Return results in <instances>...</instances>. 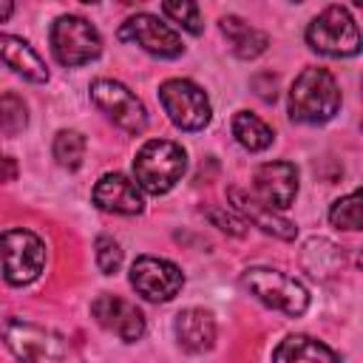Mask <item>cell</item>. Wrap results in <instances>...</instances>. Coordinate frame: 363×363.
Here are the masks:
<instances>
[{"mask_svg": "<svg viewBox=\"0 0 363 363\" xmlns=\"http://www.w3.org/2000/svg\"><path fill=\"white\" fill-rule=\"evenodd\" d=\"M6 346L23 360V363H85L77 346L45 326H37L23 318H9L0 329Z\"/></svg>", "mask_w": 363, "mask_h": 363, "instance_id": "6da1fadb", "label": "cell"}, {"mask_svg": "<svg viewBox=\"0 0 363 363\" xmlns=\"http://www.w3.org/2000/svg\"><path fill=\"white\" fill-rule=\"evenodd\" d=\"M289 119L301 125H323L340 108L337 79L326 68H303L289 88Z\"/></svg>", "mask_w": 363, "mask_h": 363, "instance_id": "7a4b0ae2", "label": "cell"}, {"mask_svg": "<svg viewBox=\"0 0 363 363\" xmlns=\"http://www.w3.org/2000/svg\"><path fill=\"white\" fill-rule=\"evenodd\" d=\"M184 170H187V153L182 150V145L167 139L145 142L133 159V182L153 196H162L170 187H176Z\"/></svg>", "mask_w": 363, "mask_h": 363, "instance_id": "3957f363", "label": "cell"}, {"mask_svg": "<svg viewBox=\"0 0 363 363\" xmlns=\"http://www.w3.org/2000/svg\"><path fill=\"white\" fill-rule=\"evenodd\" d=\"M241 284L264 306H269L275 312H284L289 318L303 315L306 306H309L306 286L298 278H292V275H286L281 269H272V267H250V269L241 272Z\"/></svg>", "mask_w": 363, "mask_h": 363, "instance_id": "277c9868", "label": "cell"}, {"mask_svg": "<svg viewBox=\"0 0 363 363\" xmlns=\"http://www.w3.org/2000/svg\"><path fill=\"white\" fill-rule=\"evenodd\" d=\"M0 261L3 278L11 286H26L40 278L45 267V244L37 233L11 227L0 233Z\"/></svg>", "mask_w": 363, "mask_h": 363, "instance_id": "5b68a950", "label": "cell"}, {"mask_svg": "<svg viewBox=\"0 0 363 363\" xmlns=\"http://www.w3.org/2000/svg\"><path fill=\"white\" fill-rule=\"evenodd\" d=\"M51 51L57 62L65 68H79L91 60L99 57L102 51V37L99 31L79 14H60L51 23Z\"/></svg>", "mask_w": 363, "mask_h": 363, "instance_id": "8992f818", "label": "cell"}, {"mask_svg": "<svg viewBox=\"0 0 363 363\" xmlns=\"http://www.w3.org/2000/svg\"><path fill=\"white\" fill-rule=\"evenodd\" d=\"M306 43L326 57H354L360 51L357 23L343 6H326L309 26Z\"/></svg>", "mask_w": 363, "mask_h": 363, "instance_id": "52a82bcc", "label": "cell"}, {"mask_svg": "<svg viewBox=\"0 0 363 363\" xmlns=\"http://www.w3.org/2000/svg\"><path fill=\"white\" fill-rule=\"evenodd\" d=\"M159 102L167 119L182 130H201L204 125H210V116H213L210 99L190 79H182V77L164 79L159 85Z\"/></svg>", "mask_w": 363, "mask_h": 363, "instance_id": "ba28073f", "label": "cell"}, {"mask_svg": "<svg viewBox=\"0 0 363 363\" xmlns=\"http://www.w3.org/2000/svg\"><path fill=\"white\" fill-rule=\"evenodd\" d=\"M91 102L116 125L122 128L125 133L136 136L147 128V111L142 105V99L122 82L116 79H94L91 82Z\"/></svg>", "mask_w": 363, "mask_h": 363, "instance_id": "9c48e42d", "label": "cell"}, {"mask_svg": "<svg viewBox=\"0 0 363 363\" xmlns=\"http://www.w3.org/2000/svg\"><path fill=\"white\" fill-rule=\"evenodd\" d=\"M130 286L153 303H164L173 301L182 286H184V275L173 261L156 258V255H139L130 264Z\"/></svg>", "mask_w": 363, "mask_h": 363, "instance_id": "30bf717a", "label": "cell"}, {"mask_svg": "<svg viewBox=\"0 0 363 363\" xmlns=\"http://www.w3.org/2000/svg\"><path fill=\"white\" fill-rule=\"evenodd\" d=\"M119 40L133 43V45H139L142 51H147V54H153V57H162V60H173V57L184 54L182 37H179L167 23H162L156 14H147V11L128 17V20L119 26Z\"/></svg>", "mask_w": 363, "mask_h": 363, "instance_id": "8fae6325", "label": "cell"}, {"mask_svg": "<svg viewBox=\"0 0 363 363\" xmlns=\"http://www.w3.org/2000/svg\"><path fill=\"white\" fill-rule=\"evenodd\" d=\"M91 315H94V320L102 329L113 332L125 343H136L145 335V315H142V309L136 303L119 298V295H111V292L96 295L94 303H91Z\"/></svg>", "mask_w": 363, "mask_h": 363, "instance_id": "7c38bea8", "label": "cell"}, {"mask_svg": "<svg viewBox=\"0 0 363 363\" xmlns=\"http://www.w3.org/2000/svg\"><path fill=\"white\" fill-rule=\"evenodd\" d=\"M252 196L272 210H286L298 196V167L292 162H264L252 173Z\"/></svg>", "mask_w": 363, "mask_h": 363, "instance_id": "4fadbf2b", "label": "cell"}, {"mask_svg": "<svg viewBox=\"0 0 363 363\" xmlns=\"http://www.w3.org/2000/svg\"><path fill=\"white\" fill-rule=\"evenodd\" d=\"M94 204L105 213H116V216H139L145 210V199H142V187L125 176V173H105L99 176V182L94 184L91 193Z\"/></svg>", "mask_w": 363, "mask_h": 363, "instance_id": "5bb4252c", "label": "cell"}, {"mask_svg": "<svg viewBox=\"0 0 363 363\" xmlns=\"http://www.w3.org/2000/svg\"><path fill=\"white\" fill-rule=\"evenodd\" d=\"M230 201H233V210H235L244 221L261 227L264 233H269V235H275V238H281V241H292V238L298 235V227H295L281 210L267 207V204L258 201L255 196H250V193H244V190H230Z\"/></svg>", "mask_w": 363, "mask_h": 363, "instance_id": "9a60e30c", "label": "cell"}, {"mask_svg": "<svg viewBox=\"0 0 363 363\" xmlns=\"http://www.w3.org/2000/svg\"><path fill=\"white\" fill-rule=\"evenodd\" d=\"M173 332H176L179 346L190 354H201V352L213 349V343H216V320L207 309H199V306L179 312L173 320Z\"/></svg>", "mask_w": 363, "mask_h": 363, "instance_id": "2e32d148", "label": "cell"}, {"mask_svg": "<svg viewBox=\"0 0 363 363\" xmlns=\"http://www.w3.org/2000/svg\"><path fill=\"white\" fill-rule=\"evenodd\" d=\"M0 60L28 82H45L48 79V68H45L43 57L26 40H20L14 34H0Z\"/></svg>", "mask_w": 363, "mask_h": 363, "instance_id": "e0dca14e", "label": "cell"}, {"mask_svg": "<svg viewBox=\"0 0 363 363\" xmlns=\"http://www.w3.org/2000/svg\"><path fill=\"white\" fill-rule=\"evenodd\" d=\"M272 363H337V354L318 337L289 335L275 346Z\"/></svg>", "mask_w": 363, "mask_h": 363, "instance_id": "ac0fdd59", "label": "cell"}, {"mask_svg": "<svg viewBox=\"0 0 363 363\" xmlns=\"http://www.w3.org/2000/svg\"><path fill=\"white\" fill-rule=\"evenodd\" d=\"M221 31H224V37L230 40V45H233V54L235 57H241V60H255L258 54H264L267 51V45H269V37L264 34V31H258L255 26H250V23H244L241 17H235V14H227V17H221Z\"/></svg>", "mask_w": 363, "mask_h": 363, "instance_id": "d6986e66", "label": "cell"}, {"mask_svg": "<svg viewBox=\"0 0 363 363\" xmlns=\"http://www.w3.org/2000/svg\"><path fill=\"white\" fill-rule=\"evenodd\" d=\"M233 136H235V142H238L244 150L258 153V150H267V147L272 145L275 130H272L264 119H258L255 113L238 111V113L233 116Z\"/></svg>", "mask_w": 363, "mask_h": 363, "instance_id": "ffe728a7", "label": "cell"}, {"mask_svg": "<svg viewBox=\"0 0 363 363\" xmlns=\"http://www.w3.org/2000/svg\"><path fill=\"white\" fill-rule=\"evenodd\" d=\"M51 153L57 159L60 167L65 170H77L85 159V136L79 130H71V128H62L57 130L54 136V145H51Z\"/></svg>", "mask_w": 363, "mask_h": 363, "instance_id": "44dd1931", "label": "cell"}, {"mask_svg": "<svg viewBox=\"0 0 363 363\" xmlns=\"http://www.w3.org/2000/svg\"><path fill=\"white\" fill-rule=\"evenodd\" d=\"M28 125V108L17 94H0V136H17Z\"/></svg>", "mask_w": 363, "mask_h": 363, "instance_id": "7402d4cb", "label": "cell"}, {"mask_svg": "<svg viewBox=\"0 0 363 363\" xmlns=\"http://www.w3.org/2000/svg\"><path fill=\"white\" fill-rule=\"evenodd\" d=\"M329 221H332V227H337V230H349V233L360 230V190H352L349 196L332 201V207H329Z\"/></svg>", "mask_w": 363, "mask_h": 363, "instance_id": "603a6c76", "label": "cell"}, {"mask_svg": "<svg viewBox=\"0 0 363 363\" xmlns=\"http://www.w3.org/2000/svg\"><path fill=\"white\" fill-rule=\"evenodd\" d=\"M162 14L167 20H173L179 28L190 31V34H201V11L196 3L190 0H167L162 3Z\"/></svg>", "mask_w": 363, "mask_h": 363, "instance_id": "cb8c5ba5", "label": "cell"}, {"mask_svg": "<svg viewBox=\"0 0 363 363\" xmlns=\"http://www.w3.org/2000/svg\"><path fill=\"white\" fill-rule=\"evenodd\" d=\"M94 255H96V267L102 275H113L122 267V247L113 235H96Z\"/></svg>", "mask_w": 363, "mask_h": 363, "instance_id": "d4e9b609", "label": "cell"}, {"mask_svg": "<svg viewBox=\"0 0 363 363\" xmlns=\"http://www.w3.org/2000/svg\"><path fill=\"white\" fill-rule=\"evenodd\" d=\"M207 218L218 227V230H224V233H230V235H244L247 230V221L233 210V213H227V210H218V207H210L207 210Z\"/></svg>", "mask_w": 363, "mask_h": 363, "instance_id": "484cf974", "label": "cell"}, {"mask_svg": "<svg viewBox=\"0 0 363 363\" xmlns=\"http://www.w3.org/2000/svg\"><path fill=\"white\" fill-rule=\"evenodd\" d=\"M17 179V162L9 153H0V182H14Z\"/></svg>", "mask_w": 363, "mask_h": 363, "instance_id": "4316f807", "label": "cell"}, {"mask_svg": "<svg viewBox=\"0 0 363 363\" xmlns=\"http://www.w3.org/2000/svg\"><path fill=\"white\" fill-rule=\"evenodd\" d=\"M11 11H14V3H9V0H0V23H6V20L11 17Z\"/></svg>", "mask_w": 363, "mask_h": 363, "instance_id": "83f0119b", "label": "cell"}]
</instances>
